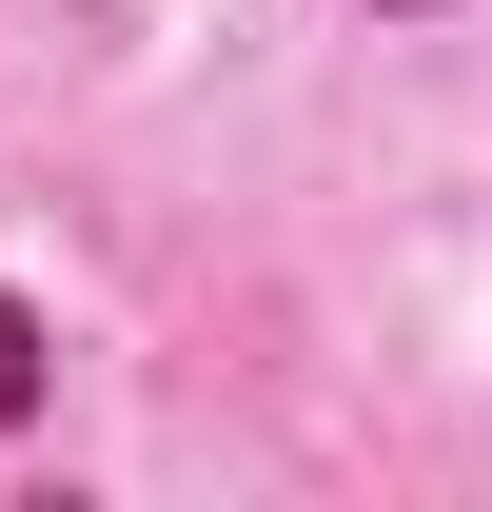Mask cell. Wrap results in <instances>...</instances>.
<instances>
[{
	"instance_id": "6da1fadb",
	"label": "cell",
	"mask_w": 492,
	"mask_h": 512,
	"mask_svg": "<svg viewBox=\"0 0 492 512\" xmlns=\"http://www.w3.org/2000/svg\"><path fill=\"white\" fill-rule=\"evenodd\" d=\"M20 394H40V316L0 296V434H20Z\"/></svg>"
}]
</instances>
